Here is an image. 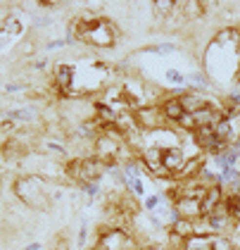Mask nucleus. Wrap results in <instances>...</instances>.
<instances>
[{"label":"nucleus","mask_w":240,"mask_h":250,"mask_svg":"<svg viewBox=\"0 0 240 250\" xmlns=\"http://www.w3.org/2000/svg\"><path fill=\"white\" fill-rule=\"evenodd\" d=\"M15 195L29 208L48 210L53 205V184L40 176H21L15 181Z\"/></svg>","instance_id":"f257e3e1"},{"label":"nucleus","mask_w":240,"mask_h":250,"mask_svg":"<svg viewBox=\"0 0 240 250\" xmlns=\"http://www.w3.org/2000/svg\"><path fill=\"white\" fill-rule=\"evenodd\" d=\"M93 250H140L126 229H102Z\"/></svg>","instance_id":"f03ea898"},{"label":"nucleus","mask_w":240,"mask_h":250,"mask_svg":"<svg viewBox=\"0 0 240 250\" xmlns=\"http://www.w3.org/2000/svg\"><path fill=\"white\" fill-rule=\"evenodd\" d=\"M133 117H136V124L143 131H160V129H164L166 124V117L160 105H143V107H138L133 112Z\"/></svg>","instance_id":"7ed1b4c3"},{"label":"nucleus","mask_w":240,"mask_h":250,"mask_svg":"<svg viewBox=\"0 0 240 250\" xmlns=\"http://www.w3.org/2000/svg\"><path fill=\"white\" fill-rule=\"evenodd\" d=\"M53 81H55L57 91L67 98L72 91H76V88H74L76 67H74V64H67V62H60V64H55V69H53Z\"/></svg>","instance_id":"20e7f679"},{"label":"nucleus","mask_w":240,"mask_h":250,"mask_svg":"<svg viewBox=\"0 0 240 250\" xmlns=\"http://www.w3.org/2000/svg\"><path fill=\"white\" fill-rule=\"evenodd\" d=\"M193 138H195L198 148H202L204 153L219 155L221 150H226V148H228V146L223 143L221 138L217 136L214 126H204V129H198V131H193Z\"/></svg>","instance_id":"39448f33"},{"label":"nucleus","mask_w":240,"mask_h":250,"mask_svg":"<svg viewBox=\"0 0 240 250\" xmlns=\"http://www.w3.org/2000/svg\"><path fill=\"white\" fill-rule=\"evenodd\" d=\"M185 162H188V155L183 153V148H181V146L164 148V167H166V172L171 174L174 179H179V176H181Z\"/></svg>","instance_id":"423d86ee"},{"label":"nucleus","mask_w":240,"mask_h":250,"mask_svg":"<svg viewBox=\"0 0 240 250\" xmlns=\"http://www.w3.org/2000/svg\"><path fill=\"white\" fill-rule=\"evenodd\" d=\"M221 203H223V188L221 186H209L207 193H204L202 203H200V212H202V217H209V214L217 210Z\"/></svg>","instance_id":"0eeeda50"},{"label":"nucleus","mask_w":240,"mask_h":250,"mask_svg":"<svg viewBox=\"0 0 240 250\" xmlns=\"http://www.w3.org/2000/svg\"><path fill=\"white\" fill-rule=\"evenodd\" d=\"M174 208L179 210L181 219H190V222H198V219H202V212H200V200L179 198V200L174 203Z\"/></svg>","instance_id":"6e6552de"},{"label":"nucleus","mask_w":240,"mask_h":250,"mask_svg":"<svg viewBox=\"0 0 240 250\" xmlns=\"http://www.w3.org/2000/svg\"><path fill=\"white\" fill-rule=\"evenodd\" d=\"M160 107H162V112H164L166 122H174V124H179V122H181V117L185 115L179 96H169L166 100H162V105H160Z\"/></svg>","instance_id":"1a4fd4ad"},{"label":"nucleus","mask_w":240,"mask_h":250,"mask_svg":"<svg viewBox=\"0 0 240 250\" xmlns=\"http://www.w3.org/2000/svg\"><path fill=\"white\" fill-rule=\"evenodd\" d=\"M169 231H171V233H176L179 238L188 241V238H193V236H195V222H190V219H179V222H176Z\"/></svg>","instance_id":"9d476101"},{"label":"nucleus","mask_w":240,"mask_h":250,"mask_svg":"<svg viewBox=\"0 0 240 250\" xmlns=\"http://www.w3.org/2000/svg\"><path fill=\"white\" fill-rule=\"evenodd\" d=\"M2 31H7L10 36H19L21 31H24V26H21V21H19L17 15H7L5 20H2V26H0Z\"/></svg>","instance_id":"9b49d317"},{"label":"nucleus","mask_w":240,"mask_h":250,"mask_svg":"<svg viewBox=\"0 0 240 250\" xmlns=\"http://www.w3.org/2000/svg\"><path fill=\"white\" fill-rule=\"evenodd\" d=\"M223 203H226V208H228L231 219L240 224V198L238 195H228V198H223Z\"/></svg>","instance_id":"f8f14e48"},{"label":"nucleus","mask_w":240,"mask_h":250,"mask_svg":"<svg viewBox=\"0 0 240 250\" xmlns=\"http://www.w3.org/2000/svg\"><path fill=\"white\" fill-rule=\"evenodd\" d=\"M160 205H162V193L148 195V198H145V203H143V208H145V212H148V214L157 212V210H160Z\"/></svg>","instance_id":"ddd939ff"},{"label":"nucleus","mask_w":240,"mask_h":250,"mask_svg":"<svg viewBox=\"0 0 240 250\" xmlns=\"http://www.w3.org/2000/svg\"><path fill=\"white\" fill-rule=\"evenodd\" d=\"M212 250H233V243L226 236H212Z\"/></svg>","instance_id":"4468645a"},{"label":"nucleus","mask_w":240,"mask_h":250,"mask_svg":"<svg viewBox=\"0 0 240 250\" xmlns=\"http://www.w3.org/2000/svg\"><path fill=\"white\" fill-rule=\"evenodd\" d=\"M152 7L157 10V15H160V17H169V15H171V10H174V2H162V0H157Z\"/></svg>","instance_id":"2eb2a0df"},{"label":"nucleus","mask_w":240,"mask_h":250,"mask_svg":"<svg viewBox=\"0 0 240 250\" xmlns=\"http://www.w3.org/2000/svg\"><path fill=\"white\" fill-rule=\"evenodd\" d=\"M148 50L150 53H157V55H171V53L176 50V45H174V43H162V45H152Z\"/></svg>","instance_id":"dca6fc26"},{"label":"nucleus","mask_w":240,"mask_h":250,"mask_svg":"<svg viewBox=\"0 0 240 250\" xmlns=\"http://www.w3.org/2000/svg\"><path fill=\"white\" fill-rule=\"evenodd\" d=\"M166 79L171 81V83H179V86H183L185 83V77L181 72H176V69H166Z\"/></svg>","instance_id":"f3484780"},{"label":"nucleus","mask_w":240,"mask_h":250,"mask_svg":"<svg viewBox=\"0 0 240 250\" xmlns=\"http://www.w3.org/2000/svg\"><path fill=\"white\" fill-rule=\"evenodd\" d=\"M24 250H40V243H31V246H26Z\"/></svg>","instance_id":"a211bd4d"}]
</instances>
